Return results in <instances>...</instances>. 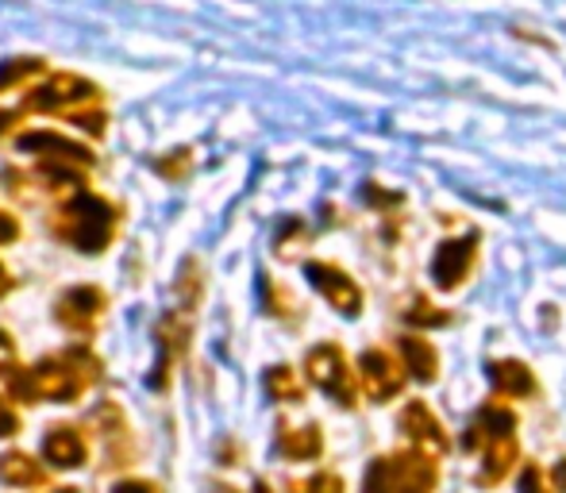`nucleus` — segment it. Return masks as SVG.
<instances>
[{
  "label": "nucleus",
  "mask_w": 566,
  "mask_h": 493,
  "mask_svg": "<svg viewBox=\"0 0 566 493\" xmlns=\"http://www.w3.org/2000/svg\"><path fill=\"white\" fill-rule=\"evenodd\" d=\"M440 486V459L424 451H394L366 466L363 493H436Z\"/></svg>",
  "instance_id": "1"
},
{
  "label": "nucleus",
  "mask_w": 566,
  "mask_h": 493,
  "mask_svg": "<svg viewBox=\"0 0 566 493\" xmlns=\"http://www.w3.org/2000/svg\"><path fill=\"white\" fill-rule=\"evenodd\" d=\"M54 232L66 243H74L77 251L101 254L116 235V209L108 201L93 193H77L74 201H66L54 217Z\"/></svg>",
  "instance_id": "2"
},
{
  "label": "nucleus",
  "mask_w": 566,
  "mask_h": 493,
  "mask_svg": "<svg viewBox=\"0 0 566 493\" xmlns=\"http://www.w3.org/2000/svg\"><path fill=\"white\" fill-rule=\"evenodd\" d=\"M31 370H35L39 397H43V401L70 405L101 378V359L90 352V347H70V352L54 355V359H43Z\"/></svg>",
  "instance_id": "3"
},
{
  "label": "nucleus",
  "mask_w": 566,
  "mask_h": 493,
  "mask_svg": "<svg viewBox=\"0 0 566 493\" xmlns=\"http://www.w3.org/2000/svg\"><path fill=\"white\" fill-rule=\"evenodd\" d=\"M305 370H308V381H313L316 389H324V394H328L336 405H343V409H355L358 405L355 374H350L347 359H343V352L336 344L313 347L305 359Z\"/></svg>",
  "instance_id": "4"
},
{
  "label": "nucleus",
  "mask_w": 566,
  "mask_h": 493,
  "mask_svg": "<svg viewBox=\"0 0 566 493\" xmlns=\"http://www.w3.org/2000/svg\"><path fill=\"white\" fill-rule=\"evenodd\" d=\"M97 97H101V90L93 82H85V77H77V74H59L39 85V90H31L28 97H23V108H28V113H70V108H77V105H93Z\"/></svg>",
  "instance_id": "5"
},
{
  "label": "nucleus",
  "mask_w": 566,
  "mask_h": 493,
  "mask_svg": "<svg viewBox=\"0 0 566 493\" xmlns=\"http://www.w3.org/2000/svg\"><path fill=\"white\" fill-rule=\"evenodd\" d=\"M397 428H401L405 436H409V443L417 451H424V455L440 459L451 451V440H448V428H443V420L436 417L432 409H428L424 401H409L401 409V417H397Z\"/></svg>",
  "instance_id": "6"
},
{
  "label": "nucleus",
  "mask_w": 566,
  "mask_h": 493,
  "mask_svg": "<svg viewBox=\"0 0 566 493\" xmlns=\"http://www.w3.org/2000/svg\"><path fill=\"white\" fill-rule=\"evenodd\" d=\"M305 274H308V282L321 290V297L336 308V313H343V316L363 313V290H358L355 277H350L347 270L332 266V262H308Z\"/></svg>",
  "instance_id": "7"
},
{
  "label": "nucleus",
  "mask_w": 566,
  "mask_h": 493,
  "mask_svg": "<svg viewBox=\"0 0 566 493\" xmlns=\"http://www.w3.org/2000/svg\"><path fill=\"white\" fill-rule=\"evenodd\" d=\"M405 367L394 359L389 352H363V359H358V381H363L366 397H374V401H389V397H397L405 389Z\"/></svg>",
  "instance_id": "8"
},
{
  "label": "nucleus",
  "mask_w": 566,
  "mask_h": 493,
  "mask_svg": "<svg viewBox=\"0 0 566 493\" xmlns=\"http://www.w3.org/2000/svg\"><path fill=\"white\" fill-rule=\"evenodd\" d=\"M59 324L66 332H77V336H90L97 328L101 313H105V293L97 285H74L59 297Z\"/></svg>",
  "instance_id": "9"
},
{
  "label": "nucleus",
  "mask_w": 566,
  "mask_h": 493,
  "mask_svg": "<svg viewBox=\"0 0 566 493\" xmlns=\"http://www.w3.org/2000/svg\"><path fill=\"white\" fill-rule=\"evenodd\" d=\"M474 251H478V235H462V240L440 243L432 259V277L440 290H459L467 282L470 266H474Z\"/></svg>",
  "instance_id": "10"
},
{
  "label": "nucleus",
  "mask_w": 566,
  "mask_h": 493,
  "mask_svg": "<svg viewBox=\"0 0 566 493\" xmlns=\"http://www.w3.org/2000/svg\"><path fill=\"white\" fill-rule=\"evenodd\" d=\"M513 428H516V417L505 409L501 401H490V405H482L478 409V417L470 420V428H467V436H462V443H467V451H478L482 455L490 443H497V440H505V436H513Z\"/></svg>",
  "instance_id": "11"
},
{
  "label": "nucleus",
  "mask_w": 566,
  "mask_h": 493,
  "mask_svg": "<svg viewBox=\"0 0 566 493\" xmlns=\"http://www.w3.org/2000/svg\"><path fill=\"white\" fill-rule=\"evenodd\" d=\"M20 150H31V155H43V162H70V166H90V150L82 143H70L54 132H31V135H20Z\"/></svg>",
  "instance_id": "12"
},
{
  "label": "nucleus",
  "mask_w": 566,
  "mask_h": 493,
  "mask_svg": "<svg viewBox=\"0 0 566 493\" xmlns=\"http://www.w3.org/2000/svg\"><path fill=\"white\" fill-rule=\"evenodd\" d=\"M516 436H505V440H497V443H490V448L482 451V471H478V486L482 490H493V486H501V482L513 474V466H516Z\"/></svg>",
  "instance_id": "13"
},
{
  "label": "nucleus",
  "mask_w": 566,
  "mask_h": 493,
  "mask_svg": "<svg viewBox=\"0 0 566 493\" xmlns=\"http://www.w3.org/2000/svg\"><path fill=\"white\" fill-rule=\"evenodd\" d=\"M43 455L51 459L54 466H62V471H74V466H82L85 463L82 432H77V428H70V424L51 428V432H46V440H43Z\"/></svg>",
  "instance_id": "14"
},
{
  "label": "nucleus",
  "mask_w": 566,
  "mask_h": 493,
  "mask_svg": "<svg viewBox=\"0 0 566 493\" xmlns=\"http://www.w3.org/2000/svg\"><path fill=\"white\" fill-rule=\"evenodd\" d=\"M490 381H493V389H497L501 397H513V401H521V397L536 394V374L524 367L521 359H497V363H490Z\"/></svg>",
  "instance_id": "15"
},
{
  "label": "nucleus",
  "mask_w": 566,
  "mask_h": 493,
  "mask_svg": "<svg viewBox=\"0 0 566 493\" xmlns=\"http://www.w3.org/2000/svg\"><path fill=\"white\" fill-rule=\"evenodd\" d=\"M101 440H105V459L108 466H127L132 463V440L124 432V417H119L116 405H101L97 409Z\"/></svg>",
  "instance_id": "16"
},
{
  "label": "nucleus",
  "mask_w": 566,
  "mask_h": 493,
  "mask_svg": "<svg viewBox=\"0 0 566 493\" xmlns=\"http://www.w3.org/2000/svg\"><path fill=\"white\" fill-rule=\"evenodd\" d=\"M186 332H189L186 321H178V316H166V321L158 324V363H155V378H150V386L155 389L166 386L170 363L186 352Z\"/></svg>",
  "instance_id": "17"
},
{
  "label": "nucleus",
  "mask_w": 566,
  "mask_h": 493,
  "mask_svg": "<svg viewBox=\"0 0 566 493\" xmlns=\"http://www.w3.org/2000/svg\"><path fill=\"white\" fill-rule=\"evenodd\" d=\"M277 451H282L285 459H293V463H308V459H316L324 451V436L316 424H282L277 428Z\"/></svg>",
  "instance_id": "18"
},
{
  "label": "nucleus",
  "mask_w": 566,
  "mask_h": 493,
  "mask_svg": "<svg viewBox=\"0 0 566 493\" xmlns=\"http://www.w3.org/2000/svg\"><path fill=\"white\" fill-rule=\"evenodd\" d=\"M0 482L23 490L46 486V471L31 455H23V451H8V455H0Z\"/></svg>",
  "instance_id": "19"
},
{
  "label": "nucleus",
  "mask_w": 566,
  "mask_h": 493,
  "mask_svg": "<svg viewBox=\"0 0 566 493\" xmlns=\"http://www.w3.org/2000/svg\"><path fill=\"white\" fill-rule=\"evenodd\" d=\"M401 355H405V367L417 381H436V374H440V355H436V347L428 344V339L420 336H401Z\"/></svg>",
  "instance_id": "20"
},
{
  "label": "nucleus",
  "mask_w": 566,
  "mask_h": 493,
  "mask_svg": "<svg viewBox=\"0 0 566 493\" xmlns=\"http://www.w3.org/2000/svg\"><path fill=\"white\" fill-rule=\"evenodd\" d=\"M266 394L274 397V401H301V397H305V386H301V378L293 367H270Z\"/></svg>",
  "instance_id": "21"
},
{
  "label": "nucleus",
  "mask_w": 566,
  "mask_h": 493,
  "mask_svg": "<svg viewBox=\"0 0 566 493\" xmlns=\"http://www.w3.org/2000/svg\"><path fill=\"white\" fill-rule=\"evenodd\" d=\"M4 378H8V394H12L15 401H23V405L43 401V397H39L35 370H28V367H8V370H4Z\"/></svg>",
  "instance_id": "22"
},
{
  "label": "nucleus",
  "mask_w": 566,
  "mask_h": 493,
  "mask_svg": "<svg viewBox=\"0 0 566 493\" xmlns=\"http://www.w3.org/2000/svg\"><path fill=\"white\" fill-rule=\"evenodd\" d=\"M290 493H347V490H343L339 474L321 471V474H313V479H305V482H293Z\"/></svg>",
  "instance_id": "23"
},
{
  "label": "nucleus",
  "mask_w": 566,
  "mask_h": 493,
  "mask_svg": "<svg viewBox=\"0 0 566 493\" xmlns=\"http://www.w3.org/2000/svg\"><path fill=\"white\" fill-rule=\"evenodd\" d=\"M451 313H443V308H436L432 301L417 297V305L409 308V324H420V328H440V324H448Z\"/></svg>",
  "instance_id": "24"
},
{
  "label": "nucleus",
  "mask_w": 566,
  "mask_h": 493,
  "mask_svg": "<svg viewBox=\"0 0 566 493\" xmlns=\"http://www.w3.org/2000/svg\"><path fill=\"white\" fill-rule=\"evenodd\" d=\"M39 70H43V62H39V59H12V62H4V70H0V93H4L8 85L23 82V77L39 74Z\"/></svg>",
  "instance_id": "25"
},
{
  "label": "nucleus",
  "mask_w": 566,
  "mask_h": 493,
  "mask_svg": "<svg viewBox=\"0 0 566 493\" xmlns=\"http://www.w3.org/2000/svg\"><path fill=\"white\" fill-rule=\"evenodd\" d=\"M521 493H555L552 474H547L544 466H536V463H524V471H521Z\"/></svg>",
  "instance_id": "26"
},
{
  "label": "nucleus",
  "mask_w": 566,
  "mask_h": 493,
  "mask_svg": "<svg viewBox=\"0 0 566 493\" xmlns=\"http://www.w3.org/2000/svg\"><path fill=\"white\" fill-rule=\"evenodd\" d=\"M15 428H20V420H15L12 405L0 397V440H4V436H15Z\"/></svg>",
  "instance_id": "27"
},
{
  "label": "nucleus",
  "mask_w": 566,
  "mask_h": 493,
  "mask_svg": "<svg viewBox=\"0 0 566 493\" xmlns=\"http://www.w3.org/2000/svg\"><path fill=\"white\" fill-rule=\"evenodd\" d=\"M266 301H270V313H277V316L290 313V308H285L290 305V297H282V293L274 290V282H266Z\"/></svg>",
  "instance_id": "28"
},
{
  "label": "nucleus",
  "mask_w": 566,
  "mask_h": 493,
  "mask_svg": "<svg viewBox=\"0 0 566 493\" xmlns=\"http://www.w3.org/2000/svg\"><path fill=\"white\" fill-rule=\"evenodd\" d=\"M113 493H158L155 482H116Z\"/></svg>",
  "instance_id": "29"
},
{
  "label": "nucleus",
  "mask_w": 566,
  "mask_h": 493,
  "mask_svg": "<svg viewBox=\"0 0 566 493\" xmlns=\"http://www.w3.org/2000/svg\"><path fill=\"white\" fill-rule=\"evenodd\" d=\"M15 235H20V224H15L8 212H0V243H12Z\"/></svg>",
  "instance_id": "30"
},
{
  "label": "nucleus",
  "mask_w": 566,
  "mask_h": 493,
  "mask_svg": "<svg viewBox=\"0 0 566 493\" xmlns=\"http://www.w3.org/2000/svg\"><path fill=\"white\" fill-rule=\"evenodd\" d=\"M552 486L555 493H566V459H559V463L552 466Z\"/></svg>",
  "instance_id": "31"
},
{
  "label": "nucleus",
  "mask_w": 566,
  "mask_h": 493,
  "mask_svg": "<svg viewBox=\"0 0 566 493\" xmlns=\"http://www.w3.org/2000/svg\"><path fill=\"white\" fill-rule=\"evenodd\" d=\"M12 352H15V347H12V336H8V332L0 328V367H8V363H12Z\"/></svg>",
  "instance_id": "32"
},
{
  "label": "nucleus",
  "mask_w": 566,
  "mask_h": 493,
  "mask_svg": "<svg viewBox=\"0 0 566 493\" xmlns=\"http://www.w3.org/2000/svg\"><path fill=\"white\" fill-rule=\"evenodd\" d=\"M12 285H15V282H12V274H8V270L0 266V297H4V293L12 290Z\"/></svg>",
  "instance_id": "33"
},
{
  "label": "nucleus",
  "mask_w": 566,
  "mask_h": 493,
  "mask_svg": "<svg viewBox=\"0 0 566 493\" xmlns=\"http://www.w3.org/2000/svg\"><path fill=\"white\" fill-rule=\"evenodd\" d=\"M54 493H77V490H54Z\"/></svg>",
  "instance_id": "34"
}]
</instances>
